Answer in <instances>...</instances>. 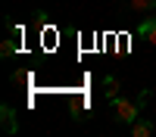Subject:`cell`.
<instances>
[{
	"mask_svg": "<svg viewBox=\"0 0 156 137\" xmlns=\"http://www.w3.org/2000/svg\"><path fill=\"white\" fill-rule=\"evenodd\" d=\"M137 34H140V37H147V41L156 47V19H144V22L137 25Z\"/></svg>",
	"mask_w": 156,
	"mask_h": 137,
	"instance_id": "3",
	"label": "cell"
},
{
	"mask_svg": "<svg viewBox=\"0 0 156 137\" xmlns=\"http://www.w3.org/2000/svg\"><path fill=\"white\" fill-rule=\"evenodd\" d=\"M12 53H19V41L16 37H6V41L0 44V56H12Z\"/></svg>",
	"mask_w": 156,
	"mask_h": 137,
	"instance_id": "7",
	"label": "cell"
},
{
	"mask_svg": "<svg viewBox=\"0 0 156 137\" xmlns=\"http://www.w3.org/2000/svg\"><path fill=\"white\" fill-rule=\"evenodd\" d=\"M147 103H150V91H140V94H137V106H140V109H144Z\"/></svg>",
	"mask_w": 156,
	"mask_h": 137,
	"instance_id": "9",
	"label": "cell"
},
{
	"mask_svg": "<svg viewBox=\"0 0 156 137\" xmlns=\"http://www.w3.org/2000/svg\"><path fill=\"white\" fill-rule=\"evenodd\" d=\"M109 106H112V112H115V118H119V122H128V125H131V122L137 118V112H140L137 100H125V97H112Z\"/></svg>",
	"mask_w": 156,
	"mask_h": 137,
	"instance_id": "1",
	"label": "cell"
},
{
	"mask_svg": "<svg viewBox=\"0 0 156 137\" xmlns=\"http://www.w3.org/2000/svg\"><path fill=\"white\" fill-rule=\"evenodd\" d=\"M0 118H3V131L6 134H16V109H12L9 103L0 106Z\"/></svg>",
	"mask_w": 156,
	"mask_h": 137,
	"instance_id": "2",
	"label": "cell"
},
{
	"mask_svg": "<svg viewBox=\"0 0 156 137\" xmlns=\"http://www.w3.org/2000/svg\"><path fill=\"white\" fill-rule=\"evenodd\" d=\"M87 106H90L87 97H81V94H69V109H72V112H81V109H87Z\"/></svg>",
	"mask_w": 156,
	"mask_h": 137,
	"instance_id": "6",
	"label": "cell"
},
{
	"mask_svg": "<svg viewBox=\"0 0 156 137\" xmlns=\"http://www.w3.org/2000/svg\"><path fill=\"white\" fill-rule=\"evenodd\" d=\"M131 134H134V137H150V134H153V122H137V118H134V122H131Z\"/></svg>",
	"mask_w": 156,
	"mask_h": 137,
	"instance_id": "4",
	"label": "cell"
},
{
	"mask_svg": "<svg viewBox=\"0 0 156 137\" xmlns=\"http://www.w3.org/2000/svg\"><path fill=\"white\" fill-rule=\"evenodd\" d=\"M128 6L134 12H144V9H156V0H128Z\"/></svg>",
	"mask_w": 156,
	"mask_h": 137,
	"instance_id": "8",
	"label": "cell"
},
{
	"mask_svg": "<svg viewBox=\"0 0 156 137\" xmlns=\"http://www.w3.org/2000/svg\"><path fill=\"white\" fill-rule=\"evenodd\" d=\"M119 91H122L119 78H112V75H109V78H103V94H106L109 100H112V97H119Z\"/></svg>",
	"mask_w": 156,
	"mask_h": 137,
	"instance_id": "5",
	"label": "cell"
}]
</instances>
